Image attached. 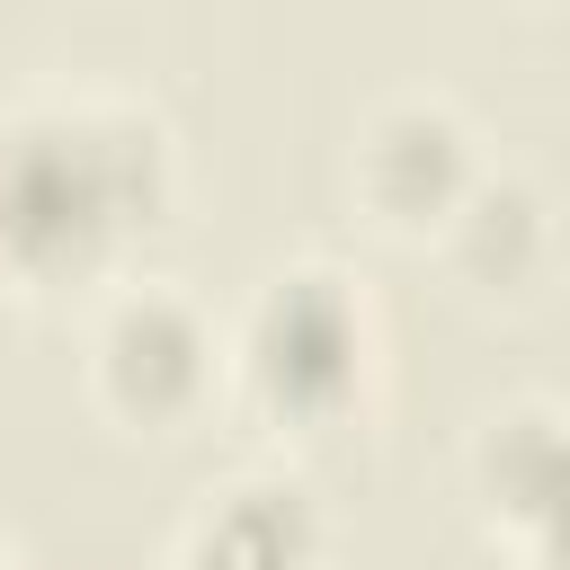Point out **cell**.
<instances>
[{
  "label": "cell",
  "mask_w": 570,
  "mask_h": 570,
  "mask_svg": "<svg viewBox=\"0 0 570 570\" xmlns=\"http://www.w3.org/2000/svg\"><path fill=\"white\" fill-rule=\"evenodd\" d=\"M169 187V134L116 89H36L0 125V258L27 285H80L151 223Z\"/></svg>",
  "instance_id": "obj_1"
},
{
  "label": "cell",
  "mask_w": 570,
  "mask_h": 570,
  "mask_svg": "<svg viewBox=\"0 0 570 570\" xmlns=\"http://www.w3.org/2000/svg\"><path fill=\"white\" fill-rule=\"evenodd\" d=\"M365 356H374L365 294L338 267L294 258V267L258 276V294L240 303V321L223 338V383L276 428H321L356 401Z\"/></svg>",
  "instance_id": "obj_2"
},
{
  "label": "cell",
  "mask_w": 570,
  "mask_h": 570,
  "mask_svg": "<svg viewBox=\"0 0 570 570\" xmlns=\"http://www.w3.org/2000/svg\"><path fill=\"white\" fill-rule=\"evenodd\" d=\"M89 383L107 410L160 428L187 419L214 383H223V330L169 285V276H134L98 303L89 321Z\"/></svg>",
  "instance_id": "obj_3"
},
{
  "label": "cell",
  "mask_w": 570,
  "mask_h": 570,
  "mask_svg": "<svg viewBox=\"0 0 570 570\" xmlns=\"http://www.w3.org/2000/svg\"><path fill=\"white\" fill-rule=\"evenodd\" d=\"M472 481L490 517L517 534L525 570H570V410L552 401L490 410L472 445Z\"/></svg>",
  "instance_id": "obj_4"
},
{
  "label": "cell",
  "mask_w": 570,
  "mask_h": 570,
  "mask_svg": "<svg viewBox=\"0 0 570 570\" xmlns=\"http://www.w3.org/2000/svg\"><path fill=\"white\" fill-rule=\"evenodd\" d=\"M472 134L445 98H392L365 116L356 134V187L392 214V223H445L454 196L472 187Z\"/></svg>",
  "instance_id": "obj_5"
},
{
  "label": "cell",
  "mask_w": 570,
  "mask_h": 570,
  "mask_svg": "<svg viewBox=\"0 0 570 570\" xmlns=\"http://www.w3.org/2000/svg\"><path fill=\"white\" fill-rule=\"evenodd\" d=\"M312 552H321L312 490L285 472H249L187 525L178 570H312Z\"/></svg>",
  "instance_id": "obj_6"
},
{
  "label": "cell",
  "mask_w": 570,
  "mask_h": 570,
  "mask_svg": "<svg viewBox=\"0 0 570 570\" xmlns=\"http://www.w3.org/2000/svg\"><path fill=\"white\" fill-rule=\"evenodd\" d=\"M436 232H445L454 267H472L481 285H508V276H525V267L543 258L552 214H543V196H534L517 169H472V187L454 196V214H445Z\"/></svg>",
  "instance_id": "obj_7"
},
{
  "label": "cell",
  "mask_w": 570,
  "mask_h": 570,
  "mask_svg": "<svg viewBox=\"0 0 570 570\" xmlns=\"http://www.w3.org/2000/svg\"><path fill=\"white\" fill-rule=\"evenodd\" d=\"M0 570H9V552H0Z\"/></svg>",
  "instance_id": "obj_8"
}]
</instances>
